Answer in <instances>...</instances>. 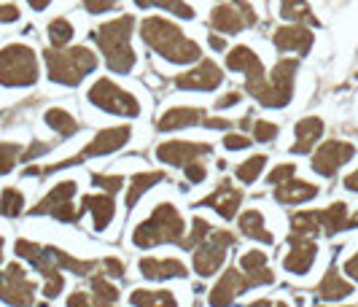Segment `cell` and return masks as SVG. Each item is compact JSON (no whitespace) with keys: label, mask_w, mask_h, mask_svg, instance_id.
I'll return each mask as SVG.
<instances>
[{"label":"cell","mask_w":358,"mask_h":307,"mask_svg":"<svg viewBox=\"0 0 358 307\" xmlns=\"http://www.w3.org/2000/svg\"><path fill=\"white\" fill-rule=\"evenodd\" d=\"M92 278V305H97V307H106V305H116L119 302V289L108 280V275L103 272V275H94L92 272L90 275Z\"/></svg>","instance_id":"cell-33"},{"label":"cell","mask_w":358,"mask_h":307,"mask_svg":"<svg viewBox=\"0 0 358 307\" xmlns=\"http://www.w3.org/2000/svg\"><path fill=\"white\" fill-rule=\"evenodd\" d=\"M135 6H141V8H162V11H167V14H173V17L178 19L197 17L194 6L186 3V0H135Z\"/></svg>","instance_id":"cell-34"},{"label":"cell","mask_w":358,"mask_h":307,"mask_svg":"<svg viewBox=\"0 0 358 307\" xmlns=\"http://www.w3.org/2000/svg\"><path fill=\"white\" fill-rule=\"evenodd\" d=\"M116 6H119V0H84V8L90 14H106V11L116 8Z\"/></svg>","instance_id":"cell-50"},{"label":"cell","mask_w":358,"mask_h":307,"mask_svg":"<svg viewBox=\"0 0 358 307\" xmlns=\"http://www.w3.org/2000/svg\"><path fill=\"white\" fill-rule=\"evenodd\" d=\"M248 145H251V138L243 135V132H229V135L224 138V148H227V151H243V148H248Z\"/></svg>","instance_id":"cell-48"},{"label":"cell","mask_w":358,"mask_h":307,"mask_svg":"<svg viewBox=\"0 0 358 307\" xmlns=\"http://www.w3.org/2000/svg\"><path fill=\"white\" fill-rule=\"evenodd\" d=\"M350 294H353V283L345 280L334 267H329V272L323 275V280L318 283V299H323V302H340V299H348Z\"/></svg>","instance_id":"cell-30"},{"label":"cell","mask_w":358,"mask_h":307,"mask_svg":"<svg viewBox=\"0 0 358 307\" xmlns=\"http://www.w3.org/2000/svg\"><path fill=\"white\" fill-rule=\"evenodd\" d=\"M138 270L145 280H170V278H186L189 270L180 259H157V256H145L138 262Z\"/></svg>","instance_id":"cell-20"},{"label":"cell","mask_w":358,"mask_h":307,"mask_svg":"<svg viewBox=\"0 0 358 307\" xmlns=\"http://www.w3.org/2000/svg\"><path fill=\"white\" fill-rule=\"evenodd\" d=\"M208 43H210V49H213V52H227V43H224V38L210 36V38H208Z\"/></svg>","instance_id":"cell-57"},{"label":"cell","mask_w":358,"mask_h":307,"mask_svg":"<svg viewBox=\"0 0 358 307\" xmlns=\"http://www.w3.org/2000/svg\"><path fill=\"white\" fill-rule=\"evenodd\" d=\"M132 30H135V17L124 14L100 24L92 38L100 46V52L106 57V65L119 76H129L138 65V55L132 49Z\"/></svg>","instance_id":"cell-2"},{"label":"cell","mask_w":358,"mask_h":307,"mask_svg":"<svg viewBox=\"0 0 358 307\" xmlns=\"http://www.w3.org/2000/svg\"><path fill=\"white\" fill-rule=\"evenodd\" d=\"M43 122L52 127L62 141H65V138H73V135L81 129V124H78L65 108H49L46 113H43Z\"/></svg>","instance_id":"cell-31"},{"label":"cell","mask_w":358,"mask_h":307,"mask_svg":"<svg viewBox=\"0 0 358 307\" xmlns=\"http://www.w3.org/2000/svg\"><path fill=\"white\" fill-rule=\"evenodd\" d=\"M318 216H321V229L326 237L340 235V232L350 229V227H358V218H350L345 202H331L329 208L318 210Z\"/></svg>","instance_id":"cell-25"},{"label":"cell","mask_w":358,"mask_h":307,"mask_svg":"<svg viewBox=\"0 0 358 307\" xmlns=\"http://www.w3.org/2000/svg\"><path fill=\"white\" fill-rule=\"evenodd\" d=\"M221 81H224V71L215 65L213 59H199L192 71L178 73L173 84L186 92H213L215 87H221Z\"/></svg>","instance_id":"cell-14"},{"label":"cell","mask_w":358,"mask_h":307,"mask_svg":"<svg viewBox=\"0 0 358 307\" xmlns=\"http://www.w3.org/2000/svg\"><path fill=\"white\" fill-rule=\"evenodd\" d=\"M129 305H138V307H145V305H154V307H173L176 305V297H173V291H164V289H135L129 294Z\"/></svg>","instance_id":"cell-35"},{"label":"cell","mask_w":358,"mask_h":307,"mask_svg":"<svg viewBox=\"0 0 358 307\" xmlns=\"http://www.w3.org/2000/svg\"><path fill=\"white\" fill-rule=\"evenodd\" d=\"M237 243L234 232L229 229H213L205 243H199L194 253H192V267L199 278H213L215 272L224 267L227 262V251Z\"/></svg>","instance_id":"cell-9"},{"label":"cell","mask_w":358,"mask_h":307,"mask_svg":"<svg viewBox=\"0 0 358 307\" xmlns=\"http://www.w3.org/2000/svg\"><path fill=\"white\" fill-rule=\"evenodd\" d=\"M315 256H318L315 237L288 235V253L283 256V270L291 275H307L315 264Z\"/></svg>","instance_id":"cell-16"},{"label":"cell","mask_w":358,"mask_h":307,"mask_svg":"<svg viewBox=\"0 0 358 307\" xmlns=\"http://www.w3.org/2000/svg\"><path fill=\"white\" fill-rule=\"evenodd\" d=\"M248 289H253L251 280H248V275H245L243 270H234V267H229L227 272H221L218 283L210 289L208 302H210V305H232L234 299H237L240 294H245Z\"/></svg>","instance_id":"cell-18"},{"label":"cell","mask_w":358,"mask_h":307,"mask_svg":"<svg viewBox=\"0 0 358 307\" xmlns=\"http://www.w3.org/2000/svg\"><path fill=\"white\" fill-rule=\"evenodd\" d=\"M46 33H49V41H52V46H57V49L68 46V43L73 41L71 19H62V17L52 19V22H49V27H46Z\"/></svg>","instance_id":"cell-40"},{"label":"cell","mask_w":358,"mask_h":307,"mask_svg":"<svg viewBox=\"0 0 358 307\" xmlns=\"http://www.w3.org/2000/svg\"><path fill=\"white\" fill-rule=\"evenodd\" d=\"M240 270L248 275L251 286H269L275 283V272L267 267V253L264 251H248L240 256Z\"/></svg>","instance_id":"cell-26"},{"label":"cell","mask_w":358,"mask_h":307,"mask_svg":"<svg viewBox=\"0 0 358 307\" xmlns=\"http://www.w3.org/2000/svg\"><path fill=\"white\" fill-rule=\"evenodd\" d=\"M264 164H267V157H264V154L248 157L245 162L237 164L234 176H237V181H243V183H256V178H259V176H262V170H264Z\"/></svg>","instance_id":"cell-39"},{"label":"cell","mask_w":358,"mask_h":307,"mask_svg":"<svg viewBox=\"0 0 358 307\" xmlns=\"http://www.w3.org/2000/svg\"><path fill=\"white\" fill-rule=\"evenodd\" d=\"M141 38H143V43L151 52H157L167 62L189 65V62L202 59V49H199L197 41H192L176 22H170L164 17L143 19L141 22Z\"/></svg>","instance_id":"cell-1"},{"label":"cell","mask_w":358,"mask_h":307,"mask_svg":"<svg viewBox=\"0 0 358 307\" xmlns=\"http://www.w3.org/2000/svg\"><path fill=\"white\" fill-rule=\"evenodd\" d=\"M291 235H299V237L323 235L318 210H299V213H294L291 216Z\"/></svg>","instance_id":"cell-32"},{"label":"cell","mask_w":358,"mask_h":307,"mask_svg":"<svg viewBox=\"0 0 358 307\" xmlns=\"http://www.w3.org/2000/svg\"><path fill=\"white\" fill-rule=\"evenodd\" d=\"M22 162V145L19 143H0V176H8Z\"/></svg>","instance_id":"cell-41"},{"label":"cell","mask_w":358,"mask_h":307,"mask_svg":"<svg viewBox=\"0 0 358 307\" xmlns=\"http://www.w3.org/2000/svg\"><path fill=\"white\" fill-rule=\"evenodd\" d=\"M0 275H3V272H0Z\"/></svg>","instance_id":"cell-60"},{"label":"cell","mask_w":358,"mask_h":307,"mask_svg":"<svg viewBox=\"0 0 358 307\" xmlns=\"http://www.w3.org/2000/svg\"><path fill=\"white\" fill-rule=\"evenodd\" d=\"M0 299L6 305H33L36 302V283L27 278L24 267L14 262L0 275Z\"/></svg>","instance_id":"cell-12"},{"label":"cell","mask_w":358,"mask_h":307,"mask_svg":"<svg viewBox=\"0 0 358 307\" xmlns=\"http://www.w3.org/2000/svg\"><path fill=\"white\" fill-rule=\"evenodd\" d=\"M24 213V194L19 192V189H3V194H0V216L6 218H17Z\"/></svg>","instance_id":"cell-37"},{"label":"cell","mask_w":358,"mask_h":307,"mask_svg":"<svg viewBox=\"0 0 358 307\" xmlns=\"http://www.w3.org/2000/svg\"><path fill=\"white\" fill-rule=\"evenodd\" d=\"M54 145L57 143H43V141H36L27 151H22V162H33V159H38V157H43L46 151H52Z\"/></svg>","instance_id":"cell-49"},{"label":"cell","mask_w":358,"mask_h":307,"mask_svg":"<svg viewBox=\"0 0 358 307\" xmlns=\"http://www.w3.org/2000/svg\"><path fill=\"white\" fill-rule=\"evenodd\" d=\"M162 181H164V173H162V170H151V173H138V176H132L129 183H127V194H124L127 213L141 202L143 194H148V192Z\"/></svg>","instance_id":"cell-29"},{"label":"cell","mask_w":358,"mask_h":307,"mask_svg":"<svg viewBox=\"0 0 358 307\" xmlns=\"http://www.w3.org/2000/svg\"><path fill=\"white\" fill-rule=\"evenodd\" d=\"M296 71H299V57H283L272 65V71L245 92L264 108H286L294 97L296 87Z\"/></svg>","instance_id":"cell-5"},{"label":"cell","mask_w":358,"mask_h":307,"mask_svg":"<svg viewBox=\"0 0 358 307\" xmlns=\"http://www.w3.org/2000/svg\"><path fill=\"white\" fill-rule=\"evenodd\" d=\"M356 157V145L348 141H326L313 154V173L321 178H334L345 164Z\"/></svg>","instance_id":"cell-11"},{"label":"cell","mask_w":358,"mask_h":307,"mask_svg":"<svg viewBox=\"0 0 358 307\" xmlns=\"http://www.w3.org/2000/svg\"><path fill=\"white\" fill-rule=\"evenodd\" d=\"M81 305H92V297H87L84 291H73L68 297V307H81Z\"/></svg>","instance_id":"cell-55"},{"label":"cell","mask_w":358,"mask_h":307,"mask_svg":"<svg viewBox=\"0 0 358 307\" xmlns=\"http://www.w3.org/2000/svg\"><path fill=\"white\" fill-rule=\"evenodd\" d=\"M278 135H280V127L275 122H267V119H256L251 127V138L256 143H272Z\"/></svg>","instance_id":"cell-42"},{"label":"cell","mask_w":358,"mask_h":307,"mask_svg":"<svg viewBox=\"0 0 358 307\" xmlns=\"http://www.w3.org/2000/svg\"><path fill=\"white\" fill-rule=\"evenodd\" d=\"M78 192L76 181H62L52 186V192H46V197H41L36 202V208H30V216H52L57 208H62L65 202H71Z\"/></svg>","instance_id":"cell-24"},{"label":"cell","mask_w":358,"mask_h":307,"mask_svg":"<svg viewBox=\"0 0 358 307\" xmlns=\"http://www.w3.org/2000/svg\"><path fill=\"white\" fill-rule=\"evenodd\" d=\"M132 138V129L127 124L119 127H108V129H100L90 143L84 145L76 157L71 159H62L57 164H49V167H27L24 176H36V178H43V176H52V173H59V170H68V167H76L81 162H90V159H97V157H108V154H116L119 148H124Z\"/></svg>","instance_id":"cell-6"},{"label":"cell","mask_w":358,"mask_h":307,"mask_svg":"<svg viewBox=\"0 0 358 307\" xmlns=\"http://www.w3.org/2000/svg\"><path fill=\"white\" fill-rule=\"evenodd\" d=\"M43 62L49 78L62 87H78L90 73L97 71V57L87 46H52L43 52Z\"/></svg>","instance_id":"cell-4"},{"label":"cell","mask_w":358,"mask_h":307,"mask_svg":"<svg viewBox=\"0 0 358 307\" xmlns=\"http://www.w3.org/2000/svg\"><path fill=\"white\" fill-rule=\"evenodd\" d=\"M342 270H345V275H348L350 280H356L358 283V251L345 262V267H342Z\"/></svg>","instance_id":"cell-54"},{"label":"cell","mask_w":358,"mask_h":307,"mask_svg":"<svg viewBox=\"0 0 358 307\" xmlns=\"http://www.w3.org/2000/svg\"><path fill=\"white\" fill-rule=\"evenodd\" d=\"M186 221L180 216V210L173 202H159L151 216L141 221L132 229V245L135 248H157L164 243H178L186 237Z\"/></svg>","instance_id":"cell-3"},{"label":"cell","mask_w":358,"mask_h":307,"mask_svg":"<svg viewBox=\"0 0 358 307\" xmlns=\"http://www.w3.org/2000/svg\"><path fill=\"white\" fill-rule=\"evenodd\" d=\"M92 183L100 189V192H108V194H116L124 189V178L122 176H103V173H94L92 176Z\"/></svg>","instance_id":"cell-43"},{"label":"cell","mask_w":358,"mask_h":307,"mask_svg":"<svg viewBox=\"0 0 358 307\" xmlns=\"http://www.w3.org/2000/svg\"><path fill=\"white\" fill-rule=\"evenodd\" d=\"M318 186L310 181H296V176L294 178H288V181L278 183L275 186V199L280 202V205H305L310 199L318 197Z\"/></svg>","instance_id":"cell-22"},{"label":"cell","mask_w":358,"mask_h":307,"mask_svg":"<svg viewBox=\"0 0 358 307\" xmlns=\"http://www.w3.org/2000/svg\"><path fill=\"white\" fill-rule=\"evenodd\" d=\"M19 19V8L11 6V3H3L0 6V22H17Z\"/></svg>","instance_id":"cell-53"},{"label":"cell","mask_w":358,"mask_h":307,"mask_svg":"<svg viewBox=\"0 0 358 307\" xmlns=\"http://www.w3.org/2000/svg\"><path fill=\"white\" fill-rule=\"evenodd\" d=\"M210 232H213V227H210V224H208L202 216H197L194 221H192L189 235L180 240V248H183V251H194L199 243H205V240L210 237Z\"/></svg>","instance_id":"cell-38"},{"label":"cell","mask_w":358,"mask_h":307,"mask_svg":"<svg viewBox=\"0 0 358 307\" xmlns=\"http://www.w3.org/2000/svg\"><path fill=\"white\" fill-rule=\"evenodd\" d=\"M65 289V278H62V272H57L52 278H43V297L46 299H57L59 294Z\"/></svg>","instance_id":"cell-45"},{"label":"cell","mask_w":358,"mask_h":307,"mask_svg":"<svg viewBox=\"0 0 358 307\" xmlns=\"http://www.w3.org/2000/svg\"><path fill=\"white\" fill-rule=\"evenodd\" d=\"M227 68L234 73H245V87L259 84V81L267 76L259 55H256L253 49H248V46H234V49H229V55H227Z\"/></svg>","instance_id":"cell-19"},{"label":"cell","mask_w":358,"mask_h":307,"mask_svg":"<svg viewBox=\"0 0 358 307\" xmlns=\"http://www.w3.org/2000/svg\"><path fill=\"white\" fill-rule=\"evenodd\" d=\"M49 3H52V0H27V6H30L33 11H46Z\"/></svg>","instance_id":"cell-58"},{"label":"cell","mask_w":358,"mask_h":307,"mask_svg":"<svg viewBox=\"0 0 358 307\" xmlns=\"http://www.w3.org/2000/svg\"><path fill=\"white\" fill-rule=\"evenodd\" d=\"M205 119V110L192 108V106H180V108L164 110L157 122L159 132H173V129H186V127H194Z\"/></svg>","instance_id":"cell-27"},{"label":"cell","mask_w":358,"mask_h":307,"mask_svg":"<svg viewBox=\"0 0 358 307\" xmlns=\"http://www.w3.org/2000/svg\"><path fill=\"white\" fill-rule=\"evenodd\" d=\"M157 159L170 167H183V164L202 159L208 154H213V145L202 143V141H164L157 145Z\"/></svg>","instance_id":"cell-13"},{"label":"cell","mask_w":358,"mask_h":307,"mask_svg":"<svg viewBox=\"0 0 358 307\" xmlns=\"http://www.w3.org/2000/svg\"><path fill=\"white\" fill-rule=\"evenodd\" d=\"M294 135H296V141L291 145V154H310L315 143L321 141L323 135V119L318 116H305V119H299L296 124H294Z\"/></svg>","instance_id":"cell-23"},{"label":"cell","mask_w":358,"mask_h":307,"mask_svg":"<svg viewBox=\"0 0 358 307\" xmlns=\"http://www.w3.org/2000/svg\"><path fill=\"white\" fill-rule=\"evenodd\" d=\"M87 100L97 110H106L113 116H124V119H138L141 116V103L132 92L119 87L110 78H97L87 92Z\"/></svg>","instance_id":"cell-8"},{"label":"cell","mask_w":358,"mask_h":307,"mask_svg":"<svg viewBox=\"0 0 358 307\" xmlns=\"http://www.w3.org/2000/svg\"><path fill=\"white\" fill-rule=\"evenodd\" d=\"M280 17L288 22H302V24H318V19L313 17V8L307 0H280Z\"/></svg>","instance_id":"cell-36"},{"label":"cell","mask_w":358,"mask_h":307,"mask_svg":"<svg viewBox=\"0 0 358 307\" xmlns=\"http://www.w3.org/2000/svg\"><path fill=\"white\" fill-rule=\"evenodd\" d=\"M272 43L278 52H294L299 57H307L313 43H315V36L313 30L302 24V22H291V24H280L275 33H272Z\"/></svg>","instance_id":"cell-15"},{"label":"cell","mask_w":358,"mask_h":307,"mask_svg":"<svg viewBox=\"0 0 358 307\" xmlns=\"http://www.w3.org/2000/svg\"><path fill=\"white\" fill-rule=\"evenodd\" d=\"M345 189L348 192H358V170H353L350 176H345Z\"/></svg>","instance_id":"cell-56"},{"label":"cell","mask_w":358,"mask_h":307,"mask_svg":"<svg viewBox=\"0 0 358 307\" xmlns=\"http://www.w3.org/2000/svg\"><path fill=\"white\" fill-rule=\"evenodd\" d=\"M294 176H296V164H291V162L275 164V167H272V173L267 176V183L269 186H278V183L288 181V178H294Z\"/></svg>","instance_id":"cell-44"},{"label":"cell","mask_w":358,"mask_h":307,"mask_svg":"<svg viewBox=\"0 0 358 307\" xmlns=\"http://www.w3.org/2000/svg\"><path fill=\"white\" fill-rule=\"evenodd\" d=\"M199 124L208 127V129H229V127H232V122H229V119H215V116H205Z\"/></svg>","instance_id":"cell-52"},{"label":"cell","mask_w":358,"mask_h":307,"mask_svg":"<svg viewBox=\"0 0 358 307\" xmlns=\"http://www.w3.org/2000/svg\"><path fill=\"white\" fill-rule=\"evenodd\" d=\"M100 267L106 270L108 278H124V275H127V264L122 262V259H116V256H108V259H103V262H100Z\"/></svg>","instance_id":"cell-46"},{"label":"cell","mask_w":358,"mask_h":307,"mask_svg":"<svg viewBox=\"0 0 358 307\" xmlns=\"http://www.w3.org/2000/svg\"><path fill=\"white\" fill-rule=\"evenodd\" d=\"M81 208L92 213V218H94V229H97V232H106L108 227L113 224V216H116L113 194H108V192H103V194H84Z\"/></svg>","instance_id":"cell-21"},{"label":"cell","mask_w":358,"mask_h":307,"mask_svg":"<svg viewBox=\"0 0 358 307\" xmlns=\"http://www.w3.org/2000/svg\"><path fill=\"white\" fill-rule=\"evenodd\" d=\"M256 24V11L248 0H229V3H218L210 11V27L227 36H237L245 27Z\"/></svg>","instance_id":"cell-10"},{"label":"cell","mask_w":358,"mask_h":307,"mask_svg":"<svg viewBox=\"0 0 358 307\" xmlns=\"http://www.w3.org/2000/svg\"><path fill=\"white\" fill-rule=\"evenodd\" d=\"M3 248H6V240L0 237V262H3Z\"/></svg>","instance_id":"cell-59"},{"label":"cell","mask_w":358,"mask_h":307,"mask_svg":"<svg viewBox=\"0 0 358 307\" xmlns=\"http://www.w3.org/2000/svg\"><path fill=\"white\" fill-rule=\"evenodd\" d=\"M237 229L243 232V237H248V240H256V243H262V245H272L275 243V237L272 232L267 229V221H264V213L262 210H245V213H240L237 216Z\"/></svg>","instance_id":"cell-28"},{"label":"cell","mask_w":358,"mask_h":307,"mask_svg":"<svg viewBox=\"0 0 358 307\" xmlns=\"http://www.w3.org/2000/svg\"><path fill=\"white\" fill-rule=\"evenodd\" d=\"M243 199H245V194H243L240 186H234L232 181H221L208 197L199 202V208H213L224 221H232L240 213Z\"/></svg>","instance_id":"cell-17"},{"label":"cell","mask_w":358,"mask_h":307,"mask_svg":"<svg viewBox=\"0 0 358 307\" xmlns=\"http://www.w3.org/2000/svg\"><path fill=\"white\" fill-rule=\"evenodd\" d=\"M41 68L38 55L27 43H6L0 49V87L8 90H27L36 87Z\"/></svg>","instance_id":"cell-7"},{"label":"cell","mask_w":358,"mask_h":307,"mask_svg":"<svg viewBox=\"0 0 358 307\" xmlns=\"http://www.w3.org/2000/svg\"><path fill=\"white\" fill-rule=\"evenodd\" d=\"M183 170H186V181L189 183H202L205 178H208V167L199 162V159L183 164Z\"/></svg>","instance_id":"cell-47"},{"label":"cell","mask_w":358,"mask_h":307,"mask_svg":"<svg viewBox=\"0 0 358 307\" xmlns=\"http://www.w3.org/2000/svg\"><path fill=\"white\" fill-rule=\"evenodd\" d=\"M240 100H243V92L232 90V92H227V94H224V97L215 103V108H232V106H237Z\"/></svg>","instance_id":"cell-51"}]
</instances>
